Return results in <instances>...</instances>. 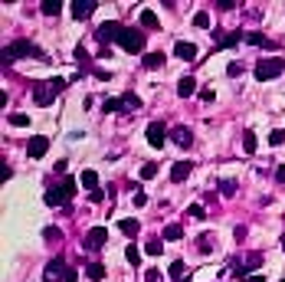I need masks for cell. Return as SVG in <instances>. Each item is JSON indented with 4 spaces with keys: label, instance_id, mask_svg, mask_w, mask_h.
<instances>
[{
    "label": "cell",
    "instance_id": "1",
    "mask_svg": "<svg viewBox=\"0 0 285 282\" xmlns=\"http://www.w3.org/2000/svg\"><path fill=\"white\" fill-rule=\"evenodd\" d=\"M285 72V59L282 56H269V59H259L256 69H252V76L259 79V82H269V79H279Z\"/></svg>",
    "mask_w": 285,
    "mask_h": 282
},
{
    "label": "cell",
    "instance_id": "2",
    "mask_svg": "<svg viewBox=\"0 0 285 282\" xmlns=\"http://www.w3.org/2000/svg\"><path fill=\"white\" fill-rule=\"evenodd\" d=\"M118 46L125 49V53H144V30H134V26H125V33H121Z\"/></svg>",
    "mask_w": 285,
    "mask_h": 282
},
{
    "label": "cell",
    "instance_id": "3",
    "mask_svg": "<svg viewBox=\"0 0 285 282\" xmlns=\"http://www.w3.org/2000/svg\"><path fill=\"white\" fill-rule=\"evenodd\" d=\"M20 56H36V46L30 43V40H13V43L7 46V53H3V63L10 66L13 59H20Z\"/></svg>",
    "mask_w": 285,
    "mask_h": 282
},
{
    "label": "cell",
    "instance_id": "4",
    "mask_svg": "<svg viewBox=\"0 0 285 282\" xmlns=\"http://www.w3.org/2000/svg\"><path fill=\"white\" fill-rule=\"evenodd\" d=\"M105 243H109V230H105V227H92L86 233V239H82V250L95 253V250H102Z\"/></svg>",
    "mask_w": 285,
    "mask_h": 282
},
{
    "label": "cell",
    "instance_id": "5",
    "mask_svg": "<svg viewBox=\"0 0 285 282\" xmlns=\"http://www.w3.org/2000/svg\"><path fill=\"white\" fill-rule=\"evenodd\" d=\"M56 95H59V92L53 89V82H40V86H33V102L40 105V109H49V105L56 102Z\"/></svg>",
    "mask_w": 285,
    "mask_h": 282
},
{
    "label": "cell",
    "instance_id": "6",
    "mask_svg": "<svg viewBox=\"0 0 285 282\" xmlns=\"http://www.w3.org/2000/svg\"><path fill=\"white\" fill-rule=\"evenodd\" d=\"M121 33H125V26H121L118 20H111V23H102L95 36H99V40H102V46H105L109 40H121Z\"/></svg>",
    "mask_w": 285,
    "mask_h": 282
},
{
    "label": "cell",
    "instance_id": "7",
    "mask_svg": "<svg viewBox=\"0 0 285 282\" xmlns=\"http://www.w3.org/2000/svg\"><path fill=\"white\" fill-rule=\"evenodd\" d=\"M46 151H49V138L46 135H33V138L26 141V154L30 158H43Z\"/></svg>",
    "mask_w": 285,
    "mask_h": 282
},
{
    "label": "cell",
    "instance_id": "8",
    "mask_svg": "<svg viewBox=\"0 0 285 282\" xmlns=\"http://www.w3.org/2000/svg\"><path fill=\"white\" fill-rule=\"evenodd\" d=\"M171 141H174L177 148H190L194 144V131L187 128V125H174L171 128Z\"/></svg>",
    "mask_w": 285,
    "mask_h": 282
},
{
    "label": "cell",
    "instance_id": "9",
    "mask_svg": "<svg viewBox=\"0 0 285 282\" xmlns=\"http://www.w3.org/2000/svg\"><path fill=\"white\" fill-rule=\"evenodd\" d=\"M148 141H151V148H164L167 128L161 125V121H151V125H148Z\"/></svg>",
    "mask_w": 285,
    "mask_h": 282
},
{
    "label": "cell",
    "instance_id": "10",
    "mask_svg": "<svg viewBox=\"0 0 285 282\" xmlns=\"http://www.w3.org/2000/svg\"><path fill=\"white\" fill-rule=\"evenodd\" d=\"M66 279V266H63V259H49L46 262V282H59Z\"/></svg>",
    "mask_w": 285,
    "mask_h": 282
},
{
    "label": "cell",
    "instance_id": "11",
    "mask_svg": "<svg viewBox=\"0 0 285 282\" xmlns=\"http://www.w3.org/2000/svg\"><path fill=\"white\" fill-rule=\"evenodd\" d=\"M190 171H194L190 161H177L174 167H171V181H174V184H184L187 177H190Z\"/></svg>",
    "mask_w": 285,
    "mask_h": 282
},
{
    "label": "cell",
    "instance_id": "12",
    "mask_svg": "<svg viewBox=\"0 0 285 282\" xmlns=\"http://www.w3.org/2000/svg\"><path fill=\"white\" fill-rule=\"evenodd\" d=\"M66 200H69V194L63 190V184H59V187H49V190H46V207H63Z\"/></svg>",
    "mask_w": 285,
    "mask_h": 282
},
{
    "label": "cell",
    "instance_id": "13",
    "mask_svg": "<svg viewBox=\"0 0 285 282\" xmlns=\"http://www.w3.org/2000/svg\"><path fill=\"white\" fill-rule=\"evenodd\" d=\"M95 10V0H76L72 3V13H76V20H88Z\"/></svg>",
    "mask_w": 285,
    "mask_h": 282
},
{
    "label": "cell",
    "instance_id": "14",
    "mask_svg": "<svg viewBox=\"0 0 285 282\" xmlns=\"http://www.w3.org/2000/svg\"><path fill=\"white\" fill-rule=\"evenodd\" d=\"M174 53H177V59H187V63H190V59H197V46H194V43H184V40H180V43L174 46Z\"/></svg>",
    "mask_w": 285,
    "mask_h": 282
},
{
    "label": "cell",
    "instance_id": "15",
    "mask_svg": "<svg viewBox=\"0 0 285 282\" xmlns=\"http://www.w3.org/2000/svg\"><path fill=\"white\" fill-rule=\"evenodd\" d=\"M194 92H197V79H194V76H184V79H180V82H177V95H194Z\"/></svg>",
    "mask_w": 285,
    "mask_h": 282
},
{
    "label": "cell",
    "instance_id": "16",
    "mask_svg": "<svg viewBox=\"0 0 285 282\" xmlns=\"http://www.w3.org/2000/svg\"><path fill=\"white\" fill-rule=\"evenodd\" d=\"M118 230L125 233V236H138V230H141V223L134 217H125V220H118Z\"/></svg>",
    "mask_w": 285,
    "mask_h": 282
},
{
    "label": "cell",
    "instance_id": "17",
    "mask_svg": "<svg viewBox=\"0 0 285 282\" xmlns=\"http://www.w3.org/2000/svg\"><path fill=\"white\" fill-rule=\"evenodd\" d=\"M79 184L86 187L88 194H92V190H99V174H95V171H82V177H79Z\"/></svg>",
    "mask_w": 285,
    "mask_h": 282
},
{
    "label": "cell",
    "instance_id": "18",
    "mask_svg": "<svg viewBox=\"0 0 285 282\" xmlns=\"http://www.w3.org/2000/svg\"><path fill=\"white\" fill-rule=\"evenodd\" d=\"M167 272H171V279H174V282H187V266H184V259H174Z\"/></svg>",
    "mask_w": 285,
    "mask_h": 282
},
{
    "label": "cell",
    "instance_id": "19",
    "mask_svg": "<svg viewBox=\"0 0 285 282\" xmlns=\"http://www.w3.org/2000/svg\"><path fill=\"white\" fill-rule=\"evenodd\" d=\"M121 105H125V112H138L141 109V98L134 95V92H125V95H121Z\"/></svg>",
    "mask_w": 285,
    "mask_h": 282
},
{
    "label": "cell",
    "instance_id": "20",
    "mask_svg": "<svg viewBox=\"0 0 285 282\" xmlns=\"http://www.w3.org/2000/svg\"><path fill=\"white\" fill-rule=\"evenodd\" d=\"M164 66V53H144V69H161Z\"/></svg>",
    "mask_w": 285,
    "mask_h": 282
},
{
    "label": "cell",
    "instance_id": "21",
    "mask_svg": "<svg viewBox=\"0 0 285 282\" xmlns=\"http://www.w3.org/2000/svg\"><path fill=\"white\" fill-rule=\"evenodd\" d=\"M86 276L92 282H99V279H105V266L102 262H88V269H86Z\"/></svg>",
    "mask_w": 285,
    "mask_h": 282
},
{
    "label": "cell",
    "instance_id": "22",
    "mask_svg": "<svg viewBox=\"0 0 285 282\" xmlns=\"http://www.w3.org/2000/svg\"><path fill=\"white\" fill-rule=\"evenodd\" d=\"M141 26H144V30H157V13H154V10H141Z\"/></svg>",
    "mask_w": 285,
    "mask_h": 282
},
{
    "label": "cell",
    "instance_id": "23",
    "mask_svg": "<svg viewBox=\"0 0 285 282\" xmlns=\"http://www.w3.org/2000/svg\"><path fill=\"white\" fill-rule=\"evenodd\" d=\"M256 148H259V144H256V135H252V131H242V151L256 154Z\"/></svg>",
    "mask_w": 285,
    "mask_h": 282
},
{
    "label": "cell",
    "instance_id": "24",
    "mask_svg": "<svg viewBox=\"0 0 285 282\" xmlns=\"http://www.w3.org/2000/svg\"><path fill=\"white\" fill-rule=\"evenodd\" d=\"M184 236V227H180V223H167L164 227V239H180Z\"/></svg>",
    "mask_w": 285,
    "mask_h": 282
},
{
    "label": "cell",
    "instance_id": "25",
    "mask_svg": "<svg viewBox=\"0 0 285 282\" xmlns=\"http://www.w3.org/2000/svg\"><path fill=\"white\" fill-rule=\"evenodd\" d=\"M59 10H63V3H59V0H43V13H46V17H56Z\"/></svg>",
    "mask_w": 285,
    "mask_h": 282
},
{
    "label": "cell",
    "instance_id": "26",
    "mask_svg": "<svg viewBox=\"0 0 285 282\" xmlns=\"http://www.w3.org/2000/svg\"><path fill=\"white\" fill-rule=\"evenodd\" d=\"M10 125H13V128H26V125H30V115H23V112H13V115H10Z\"/></svg>",
    "mask_w": 285,
    "mask_h": 282
},
{
    "label": "cell",
    "instance_id": "27",
    "mask_svg": "<svg viewBox=\"0 0 285 282\" xmlns=\"http://www.w3.org/2000/svg\"><path fill=\"white\" fill-rule=\"evenodd\" d=\"M161 246H164V243H161V236H151V239H148V246H144V250L151 253V256H161V253H164Z\"/></svg>",
    "mask_w": 285,
    "mask_h": 282
},
{
    "label": "cell",
    "instance_id": "28",
    "mask_svg": "<svg viewBox=\"0 0 285 282\" xmlns=\"http://www.w3.org/2000/svg\"><path fill=\"white\" fill-rule=\"evenodd\" d=\"M102 109H105V112H125V105H121V98H105Z\"/></svg>",
    "mask_w": 285,
    "mask_h": 282
},
{
    "label": "cell",
    "instance_id": "29",
    "mask_svg": "<svg viewBox=\"0 0 285 282\" xmlns=\"http://www.w3.org/2000/svg\"><path fill=\"white\" fill-rule=\"evenodd\" d=\"M246 43H252V46H269V40H265V33H249V36H246Z\"/></svg>",
    "mask_w": 285,
    "mask_h": 282
},
{
    "label": "cell",
    "instance_id": "30",
    "mask_svg": "<svg viewBox=\"0 0 285 282\" xmlns=\"http://www.w3.org/2000/svg\"><path fill=\"white\" fill-rule=\"evenodd\" d=\"M219 194L233 197V194H236V181H219Z\"/></svg>",
    "mask_w": 285,
    "mask_h": 282
},
{
    "label": "cell",
    "instance_id": "31",
    "mask_svg": "<svg viewBox=\"0 0 285 282\" xmlns=\"http://www.w3.org/2000/svg\"><path fill=\"white\" fill-rule=\"evenodd\" d=\"M76 63H82V66H88V63H92V56H88V49L76 46Z\"/></svg>",
    "mask_w": 285,
    "mask_h": 282
},
{
    "label": "cell",
    "instance_id": "32",
    "mask_svg": "<svg viewBox=\"0 0 285 282\" xmlns=\"http://www.w3.org/2000/svg\"><path fill=\"white\" fill-rule=\"evenodd\" d=\"M194 26H197V30H207V26H210V17H207V13H197V17H194Z\"/></svg>",
    "mask_w": 285,
    "mask_h": 282
},
{
    "label": "cell",
    "instance_id": "33",
    "mask_svg": "<svg viewBox=\"0 0 285 282\" xmlns=\"http://www.w3.org/2000/svg\"><path fill=\"white\" fill-rule=\"evenodd\" d=\"M125 256H128V262H132V266H141V253L134 250V246H128V253H125Z\"/></svg>",
    "mask_w": 285,
    "mask_h": 282
},
{
    "label": "cell",
    "instance_id": "34",
    "mask_svg": "<svg viewBox=\"0 0 285 282\" xmlns=\"http://www.w3.org/2000/svg\"><path fill=\"white\" fill-rule=\"evenodd\" d=\"M154 174H157V164H144V167H141V177H144V181H151Z\"/></svg>",
    "mask_w": 285,
    "mask_h": 282
},
{
    "label": "cell",
    "instance_id": "35",
    "mask_svg": "<svg viewBox=\"0 0 285 282\" xmlns=\"http://www.w3.org/2000/svg\"><path fill=\"white\" fill-rule=\"evenodd\" d=\"M269 144H285V131H282V128L272 131V135H269Z\"/></svg>",
    "mask_w": 285,
    "mask_h": 282
},
{
    "label": "cell",
    "instance_id": "36",
    "mask_svg": "<svg viewBox=\"0 0 285 282\" xmlns=\"http://www.w3.org/2000/svg\"><path fill=\"white\" fill-rule=\"evenodd\" d=\"M226 76H230V79L242 76V63H230V69H226Z\"/></svg>",
    "mask_w": 285,
    "mask_h": 282
},
{
    "label": "cell",
    "instance_id": "37",
    "mask_svg": "<svg viewBox=\"0 0 285 282\" xmlns=\"http://www.w3.org/2000/svg\"><path fill=\"white\" fill-rule=\"evenodd\" d=\"M259 262H263V256H259V253H252L249 259H246V269H259Z\"/></svg>",
    "mask_w": 285,
    "mask_h": 282
},
{
    "label": "cell",
    "instance_id": "38",
    "mask_svg": "<svg viewBox=\"0 0 285 282\" xmlns=\"http://www.w3.org/2000/svg\"><path fill=\"white\" fill-rule=\"evenodd\" d=\"M63 190L72 197V194H76V181H72V177H63Z\"/></svg>",
    "mask_w": 285,
    "mask_h": 282
},
{
    "label": "cell",
    "instance_id": "39",
    "mask_svg": "<svg viewBox=\"0 0 285 282\" xmlns=\"http://www.w3.org/2000/svg\"><path fill=\"white\" fill-rule=\"evenodd\" d=\"M210 246H213V239L203 233V236H200V253H210Z\"/></svg>",
    "mask_w": 285,
    "mask_h": 282
},
{
    "label": "cell",
    "instance_id": "40",
    "mask_svg": "<svg viewBox=\"0 0 285 282\" xmlns=\"http://www.w3.org/2000/svg\"><path fill=\"white\" fill-rule=\"evenodd\" d=\"M217 7H219V10H236V7H240V3H236V0H219Z\"/></svg>",
    "mask_w": 285,
    "mask_h": 282
},
{
    "label": "cell",
    "instance_id": "41",
    "mask_svg": "<svg viewBox=\"0 0 285 282\" xmlns=\"http://www.w3.org/2000/svg\"><path fill=\"white\" fill-rule=\"evenodd\" d=\"M132 200H134V207H144V204H148V197H144V190H134V197H132Z\"/></svg>",
    "mask_w": 285,
    "mask_h": 282
},
{
    "label": "cell",
    "instance_id": "42",
    "mask_svg": "<svg viewBox=\"0 0 285 282\" xmlns=\"http://www.w3.org/2000/svg\"><path fill=\"white\" fill-rule=\"evenodd\" d=\"M200 98H203V102H213V86H207V89H200Z\"/></svg>",
    "mask_w": 285,
    "mask_h": 282
},
{
    "label": "cell",
    "instance_id": "43",
    "mask_svg": "<svg viewBox=\"0 0 285 282\" xmlns=\"http://www.w3.org/2000/svg\"><path fill=\"white\" fill-rule=\"evenodd\" d=\"M10 177H13V171L7 167V164H0V181H10Z\"/></svg>",
    "mask_w": 285,
    "mask_h": 282
},
{
    "label": "cell",
    "instance_id": "44",
    "mask_svg": "<svg viewBox=\"0 0 285 282\" xmlns=\"http://www.w3.org/2000/svg\"><path fill=\"white\" fill-rule=\"evenodd\" d=\"M187 213H190V217H203V207L194 204V207H187Z\"/></svg>",
    "mask_w": 285,
    "mask_h": 282
},
{
    "label": "cell",
    "instance_id": "45",
    "mask_svg": "<svg viewBox=\"0 0 285 282\" xmlns=\"http://www.w3.org/2000/svg\"><path fill=\"white\" fill-rule=\"evenodd\" d=\"M275 181H279V184H285V164H279V167H275Z\"/></svg>",
    "mask_w": 285,
    "mask_h": 282
},
{
    "label": "cell",
    "instance_id": "46",
    "mask_svg": "<svg viewBox=\"0 0 285 282\" xmlns=\"http://www.w3.org/2000/svg\"><path fill=\"white\" fill-rule=\"evenodd\" d=\"M144 276H148V279H144V282H157V279H161V272H157V269H148V272H144Z\"/></svg>",
    "mask_w": 285,
    "mask_h": 282
},
{
    "label": "cell",
    "instance_id": "47",
    "mask_svg": "<svg viewBox=\"0 0 285 282\" xmlns=\"http://www.w3.org/2000/svg\"><path fill=\"white\" fill-rule=\"evenodd\" d=\"M63 282H79V272L76 269H66V279H63Z\"/></svg>",
    "mask_w": 285,
    "mask_h": 282
},
{
    "label": "cell",
    "instance_id": "48",
    "mask_svg": "<svg viewBox=\"0 0 285 282\" xmlns=\"http://www.w3.org/2000/svg\"><path fill=\"white\" fill-rule=\"evenodd\" d=\"M102 197H105L102 190H92V194H88V200H92V204H102Z\"/></svg>",
    "mask_w": 285,
    "mask_h": 282
},
{
    "label": "cell",
    "instance_id": "49",
    "mask_svg": "<svg viewBox=\"0 0 285 282\" xmlns=\"http://www.w3.org/2000/svg\"><path fill=\"white\" fill-rule=\"evenodd\" d=\"M43 236H46V239H56V243H59V230H53V227H49V230L43 233Z\"/></svg>",
    "mask_w": 285,
    "mask_h": 282
},
{
    "label": "cell",
    "instance_id": "50",
    "mask_svg": "<svg viewBox=\"0 0 285 282\" xmlns=\"http://www.w3.org/2000/svg\"><path fill=\"white\" fill-rule=\"evenodd\" d=\"M246 282H265V276H249Z\"/></svg>",
    "mask_w": 285,
    "mask_h": 282
},
{
    "label": "cell",
    "instance_id": "51",
    "mask_svg": "<svg viewBox=\"0 0 285 282\" xmlns=\"http://www.w3.org/2000/svg\"><path fill=\"white\" fill-rule=\"evenodd\" d=\"M282 250H285V236H282Z\"/></svg>",
    "mask_w": 285,
    "mask_h": 282
}]
</instances>
